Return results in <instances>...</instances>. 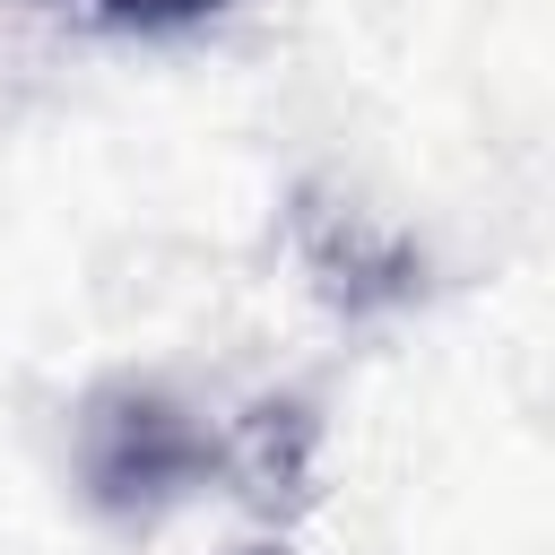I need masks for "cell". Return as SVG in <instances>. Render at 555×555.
<instances>
[{"instance_id":"cell-2","label":"cell","mask_w":555,"mask_h":555,"mask_svg":"<svg viewBox=\"0 0 555 555\" xmlns=\"http://www.w3.org/2000/svg\"><path fill=\"white\" fill-rule=\"evenodd\" d=\"M217 0H95V17L104 26H191V17H208Z\"/></svg>"},{"instance_id":"cell-1","label":"cell","mask_w":555,"mask_h":555,"mask_svg":"<svg viewBox=\"0 0 555 555\" xmlns=\"http://www.w3.org/2000/svg\"><path fill=\"white\" fill-rule=\"evenodd\" d=\"M208 468V442L182 408H165L156 390H113L87 416V486L104 512H156L165 494H182Z\"/></svg>"}]
</instances>
